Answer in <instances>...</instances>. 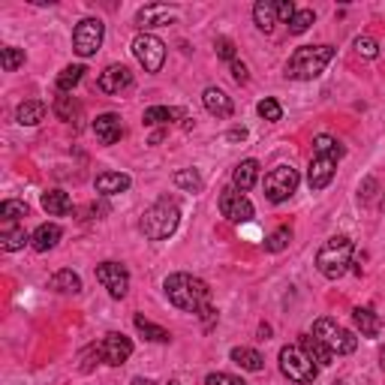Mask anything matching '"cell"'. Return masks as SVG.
I'll list each match as a JSON object with an SVG mask.
<instances>
[{
  "instance_id": "cell-9",
  "label": "cell",
  "mask_w": 385,
  "mask_h": 385,
  "mask_svg": "<svg viewBox=\"0 0 385 385\" xmlns=\"http://www.w3.org/2000/svg\"><path fill=\"white\" fill-rule=\"evenodd\" d=\"M103 36H106V24L99 19H84L79 21L76 34H73V49L81 54V58H91V54L99 51L103 46Z\"/></svg>"
},
{
  "instance_id": "cell-44",
  "label": "cell",
  "mask_w": 385,
  "mask_h": 385,
  "mask_svg": "<svg viewBox=\"0 0 385 385\" xmlns=\"http://www.w3.org/2000/svg\"><path fill=\"white\" fill-rule=\"evenodd\" d=\"M232 79H235L238 84H247V79H250V76H247V66L235 61V64H232Z\"/></svg>"
},
{
  "instance_id": "cell-11",
  "label": "cell",
  "mask_w": 385,
  "mask_h": 385,
  "mask_svg": "<svg viewBox=\"0 0 385 385\" xmlns=\"http://www.w3.org/2000/svg\"><path fill=\"white\" fill-rule=\"evenodd\" d=\"M96 280L109 289L111 298H124L130 292V271H126L121 262H103L96 265Z\"/></svg>"
},
{
  "instance_id": "cell-38",
  "label": "cell",
  "mask_w": 385,
  "mask_h": 385,
  "mask_svg": "<svg viewBox=\"0 0 385 385\" xmlns=\"http://www.w3.org/2000/svg\"><path fill=\"white\" fill-rule=\"evenodd\" d=\"M313 21H316V12H313V9H298V12H295V19L289 21V34H295V36H298V34H304Z\"/></svg>"
},
{
  "instance_id": "cell-6",
  "label": "cell",
  "mask_w": 385,
  "mask_h": 385,
  "mask_svg": "<svg viewBox=\"0 0 385 385\" xmlns=\"http://www.w3.org/2000/svg\"><path fill=\"white\" fill-rule=\"evenodd\" d=\"M280 370H283V376L286 379L301 382V385L313 382L316 374H319V367L307 359L301 346H283L280 349Z\"/></svg>"
},
{
  "instance_id": "cell-15",
  "label": "cell",
  "mask_w": 385,
  "mask_h": 385,
  "mask_svg": "<svg viewBox=\"0 0 385 385\" xmlns=\"http://www.w3.org/2000/svg\"><path fill=\"white\" fill-rule=\"evenodd\" d=\"M94 133H96V139L103 141V145H115V141H121V136H124L121 115H115V111H106V115H99V118L94 121Z\"/></svg>"
},
{
  "instance_id": "cell-17",
  "label": "cell",
  "mask_w": 385,
  "mask_h": 385,
  "mask_svg": "<svg viewBox=\"0 0 385 385\" xmlns=\"http://www.w3.org/2000/svg\"><path fill=\"white\" fill-rule=\"evenodd\" d=\"M298 346H301V349H304V355H307V359H310L313 364H316V367H328V364H331V361H334V352H331V349H328V346L322 344V340H319V337H313V334L301 337V344H298Z\"/></svg>"
},
{
  "instance_id": "cell-5",
  "label": "cell",
  "mask_w": 385,
  "mask_h": 385,
  "mask_svg": "<svg viewBox=\"0 0 385 385\" xmlns=\"http://www.w3.org/2000/svg\"><path fill=\"white\" fill-rule=\"evenodd\" d=\"M313 337H319L334 355H349V352H355V346H359V337L331 316H322V319L313 322Z\"/></svg>"
},
{
  "instance_id": "cell-36",
  "label": "cell",
  "mask_w": 385,
  "mask_h": 385,
  "mask_svg": "<svg viewBox=\"0 0 385 385\" xmlns=\"http://www.w3.org/2000/svg\"><path fill=\"white\" fill-rule=\"evenodd\" d=\"M0 64H4L6 73H12V69H19V66L24 64V49H16V46L0 49Z\"/></svg>"
},
{
  "instance_id": "cell-26",
  "label": "cell",
  "mask_w": 385,
  "mask_h": 385,
  "mask_svg": "<svg viewBox=\"0 0 385 385\" xmlns=\"http://www.w3.org/2000/svg\"><path fill=\"white\" fill-rule=\"evenodd\" d=\"M27 241H31V235L24 232V226H4V232H0V247H4L6 253H16V250H21Z\"/></svg>"
},
{
  "instance_id": "cell-33",
  "label": "cell",
  "mask_w": 385,
  "mask_h": 385,
  "mask_svg": "<svg viewBox=\"0 0 385 385\" xmlns=\"http://www.w3.org/2000/svg\"><path fill=\"white\" fill-rule=\"evenodd\" d=\"M172 181H175V187L187 190V193H199V190H202V178H199L196 169H181V172L172 175Z\"/></svg>"
},
{
  "instance_id": "cell-8",
  "label": "cell",
  "mask_w": 385,
  "mask_h": 385,
  "mask_svg": "<svg viewBox=\"0 0 385 385\" xmlns=\"http://www.w3.org/2000/svg\"><path fill=\"white\" fill-rule=\"evenodd\" d=\"M133 54H136V61L145 66V73H160L166 64V42L156 39L154 34H139L133 39Z\"/></svg>"
},
{
  "instance_id": "cell-37",
  "label": "cell",
  "mask_w": 385,
  "mask_h": 385,
  "mask_svg": "<svg viewBox=\"0 0 385 385\" xmlns=\"http://www.w3.org/2000/svg\"><path fill=\"white\" fill-rule=\"evenodd\" d=\"M0 217H4L6 223H16V220L27 217V205L24 202H16V199H6V202L0 205Z\"/></svg>"
},
{
  "instance_id": "cell-39",
  "label": "cell",
  "mask_w": 385,
  "mask_h": 385,
  "mask_svg": "<svg viewBox=\"0 0 385 385\" xmlns=\"http://www.w3.org/2000/svg\"><path fill=\"white\" fill-rule=\"evenodd\" d=\"M256 111H259V118H265V121H271V124L283 118V109H280V103H277V99H271V96H265L262 103L256 106Z\"/></svg>"
},
{
  "instance_id": "cell-42",
  "label": "cell",
  "mask_w": 385,
  "mask_h": 385,
  "mask_svg": "<svg viewBox=\"0 0 385 385\" xmlns=\"http://www.w3.org/2000/svg\"><path fill=\"white\" fill-rule=\"evenodd\" d=\"M214 49H217V54H220V58L223 61H229V64H235V46H232V39H217V42H214Z\"/></svg>"
},
{
  "instance_id": "cell-22",
  "label": "cell",
  "mask_w": 385,
  "mask_h": 385,
  "mask_svg": "<svg viewBox=\"0 0 385 385\" xmlns=\"http://www.w3.org/2000/svg\"><path fill=\"white\" fill-rule=\"evenodd\" d=\"M352 319H355V328H359L364 337H379L382 319H379L370 307H355V310H352Z\"/></svg>"
},
{
  "instance_id": "cell-49",
  "label": "cell",
  "mask_w": 385,
  "mask_h": 385,
  "mask_svg": "<svg viewBox=\"0 0 385 385\" xmlns=\"http://www.w3.org/2000/svg\"><path fill=\"white\" fill-rule=\"evenodd\" d=\"M382 208H385V199H382Z\"/></svg>"
},
{
  "instance_id": "cell-18",
  "label": "cell",
  "mask_w": 385,
  "mask_h": 385,
  "mask_svg": "<svg viewBox=\"0 0 385 385\" xmlns=\"http://www.w3.org/2000/svg\"><path fill=\"white\" fill-rule=\"evenodd\" d=\"M202 103H205V109L211 111V115H217V118H232V111H235V103L220 88H208L202 94Z\"/></svg>"
},
{
  "instance_id": "cell-30",
  "label": "cell",
  "mask_w": 385,
  "mask_h": 385,
  "mask_svg": "<svg viewBox=\"0 0 385 385\" xmlns=\"http://www.w3.org/2000/svg\"><path fill=\"white\" fill-rule=\"evenodd\" d=\"M175 118H184V111H178V109H169V106H151V109H145V121L148 126H160V124H172Z\"/></svg>"
},
{
  "instance_id": "cell-31",
  "label": "cell",
  "mask_w": 385,
  "mask_h": 385,
  "mask_svg": "<svg viewBox=\"0 0 385 385\" xmlns=\"http://www.w3.org/2000/svg\"><path fill=\"white\" fill-rule=\"evenodd\" d=\"M313 154H328V156H344L346 154V148L340 145V141L334 139V136H316L313 139Z\"/></svg>"
},
{
  "instance_id": "cell-43",
  "label": "cell",
  "mask_w": 385,
  "mask_h": 385,
  "mask_svg": "<svg viewBox=\"0 0 385 385\" xmlns=\"http://www.w3.org/2000/svg\"><path fill=\"white\" fill-rule=\"evenodd\" d=\"M295 12H298V9H295V4H289V0H280V4H277V19H280V21L289 24V21L295 19Z\"/></svg>"
},
{
  "instance_id": "cell-40",
  "label": "cell",
  "mask_w": 385,
  "mask_h": 385,
  "mask_svg": "<svg viewBox=\"0 0 385 385\" xmlns=\"http://www.w3.org/2000/svg\"><path fill=\"white\" fill-rule=\"evenodd\" d=\"M355 51H359L361 58H376V54H379V42L370 39V36H359V39H355Z\"/></svg>"
},
{
  "instance_id": "cell-35",
  "label": "cell",
  "mask_w": 385,
  "mask_h": 385,
  "mask_svg": "<svg viewBox=\"0 0 385 385\" xmlns=\"http://www.w3.org/2000/svg\"><path fill=\"white\" fill-rule=\"evenodd\" d=\"M289 241H292V229H289V226H280L277 232H271V235H268L265 250L280 253V250H286V247H289Z\"/></svg>"
},
{
  "instance_id": "cell-25",
  "label": "cell",
  "mask_w": 385,
  "mask_h": 385,
  "mask_svg": "<svg viewBox=\"0 0 385 385\" xmlns=\"http://www.w3.org/2000/svg\"><path fill=\"white\" fill-rule=\"evenodd\" d=\"M42 208H46L51 217H66V214L73 211V202H69V196L64 190H49L42 196Z\"/></svg>"
},
{
  "instance_id": "cell-16",
  "label": "cell",
  "mask_w": 385,
  "mask_h": 385,
  "mask_svg": "<svg viewBox=\"0 0 385 385\" xmlns=\"http://www.w3.org/2000/svg\"><path fill=\"white\" fill-rule=\"evenodd\" d=\"M256 181H259V163H256V160H244V163L235 166V172H232V187H235L238 193L253 190Z\"/></svg>"
},
{
  "instance_id": "cell-32",
  "label": "cell",
  "mask_w": 385,
  "mask_h": 385,
  "mask_svg": "<svg viewBox=\"0 0 385 385\" xmlns=\"http://www.w3.org/2000/svg\"><path fill=\"white\" fill-rule=\"evenodd\" d=\"M84 79V66L81 64H76V66H66L64 73L58 76V91L61 94H69L73 88H79V81Z\"/></svg>"
},
{
  "instance_id": "cell-45",
  "label": "cell",
  "mask_w": 385,
  "mask_h": 385,
  "mask_svg": "<svg viewBox=\"0 0 385 385\" xmlns=\"http://www.w3.org/2000/svg\"><path fill=\"white\" fill-rule=\"evenodd\" d=\"M226 139H229V141H244L247 130H244V126H235V130H229V136H226Z\"/></svg>"
},
{
  "instance_id": "cell-12",
  "label": "cell",
  "mask_w": 385,
  "mask_h": 385,
  "mask_svg": "<svg viewBox=\"0 0 385 385\" xmlns=\"http://www.w3.org/2000/svg\"><path fill=\"white\" fill-rule=\"evenodd\" d=\"M130 355H133V340L124 337V334H118V331L106 334L103 344H99V359H103L106 364H111V367L124 364L126 359H130Z\"/></svg>"
},
{
  "instance_id": "cell-23",
  "label": "cell",
  "mask_w": 385,
  "mask_h": 385,
  "mask_svg": "<svg viewBox=\"0 0 385 385\" xmlns=\"http://www.w3.org/2000/svg\"><path fill=\"white\" fill-rule=\"evenodd\" d=\"M169 19H172V9H169L166 4H151L145 9H139V27H156V24H166Z\"/></svg>"
},
{
  "instance_id": "cell-14",
  "label": "cell",
  "mask_w": 385,
  "mask_h": 385,
  "mask_svg": "<svg viewBox=\"0 0 385 385\" xmlns=\"http://www.w3.org/2000/svg\"><path fill=\"white\" fill-rule=\"evenodd\" d=\"M130 84H133V73H130V66H124V64L106 66L96 79V88L106 91V94H121V91L130 88Z\"/></svg>"
},
{
  "instance_id": "cell-27",
  "label": "cell",
  "mask_w": 385,
  "mask_h": 385,
  "mask_svg": "<svg viewBox=\"0 0 385 385\" xmlns=\"http://www.w3.org/2000/svg\"><path fill=\"white\" fill-rule=\"evenodd\" d=\"M232 361L241 364L244 370H250V374H259V370L265 367L262 352H256V349H250V346H235V349H232Z\"/></svg>"
},
{
  "instance_id": "cell-13",
  "label": "cell",
  "mask_w": 385,
  "mask_h": 385,
  "mask_svg": "<svg viewBox=\"0 0 385 385\" xmlns=\"http://www.w3.org/2000/svg\"><path fill=\"white\" fill-rule=\"evenodd\" d=\"M334 172H337V156H328V154H313L310 160V172H307V184L310 190H325L328 184L334 181Z\"/></svg>"
},
{
  "instance_id": "cell-3",
  "label": "cell",
  "mask_w": 385,
  "mask_h": 385,
  "mask_svg": "<svg viewBox=\"0 0 385 385\" xmlns=\"http://www.w3.org/2000/svg\"><path fill=\"white\" fill-rule=\"evenodd\" d=\"M352 238L346 235H334V238H328L325 244L319 247L316 253V268H319V274L328 277V280H337V277H344L346 274V268L352 262Z\"/></svg>"
},
{
  "instance_id": "cell-28",
  "label": "cell",
  "mask_w": 385,
  "mask_h": 385,
  "mask_svg": "<svg viewBox=\"0 0 385 385\" xmlns=\"http://www.w3.org/2000/svg\"><path fill=\"white\" fill-rule=\"evenodd\" d=\"M51 289L64 292V295H76V292H81V277L76 274V271L64 268V271H58V274L51 277Z\"/></svg>"
},
{
  "instance_id": "cell-46",
  "label": "cell",
  "mask_w": 385,
  "mask_h": 385,
  "mask_svg": "<svg viewBox=\"0 0 385 385\" xmlns=\"http://www.w3.org/2000/svg\"><path fill=\"white\" fill-rule=\"evenodd\" d=\"M133 385H154V382H151V379H141V376H136V379H133Z\"/></svg>"
},
{
  "instance_id": "cell-48",
  "label": "cell",
  "mask_w": 385,
  "mask_h": 385,
  "mask_svg": "<svg viewBox=\"0 0 385 385\" xmlns=\"http://www.w3.org/2000/svg\"><path fill=\"white\" fill-rule=\"evenodd\" d=\"M169 385H181V382H169Z\"/></svg>"
},
{
  "instance_id": "cell-47",
  "label": "cell",
  "mask_w": 385,
  "mask_h": 385,
  "mask_svg": "<svg viewBox=\"0 0 385 385\" xmlns=\"http://www.w3.org/2000/svg\"><path fill=\"white\" fill-rule=\"evenodd\" d=\"M379 359H382V370H385V349H382V352H379Z\"/></svg>"
},
{
  "instance_id": "cell-24",
  "label": "cell",
  "mask_w": 385,
  "mask_h": 385,
  "mask_svg": "<svg viewBox=\"0 0 385 385\" xmlns=\"http://www.w3.org/2000/svg\"><path fill=\"white\" fill-rule=\"evenodd\" d=\"M42 118H46V103H39V99H27L16 109V121L21 126H36Z\"/></svg>"
},
{
  "instance_id": "cell-4",
  "label": "cell",
  "mask_w": 385,
  "mask_h": 385,
  "mask_svg": "<svg viewBox=\"0 0 385 385\" xmlns=\"http://www.w3.org/2000/svg\"><path fill=\"white\" fill-rule=\"evenodd\" d=\"M331 58H334L331 46H301V49H295V54L289 58L286 76L298 79V81H313L328 64H331Z\"/></svg>"
},
{
  "instance_id": "cell-1",
  "label": "cell",
  "mask_w": 385,
  "mask_h": 385,
  "mask_svg": "<svg viewBox=\"0 0 385 385\" xmlns=\"http://www.w3.org/2000/svg\"><path fill=\"white\" fill-rule=\"evenodd\" d=\"M166 298L172 301L178 310H187V313H199L202 307L211 304V289L202 277H193V274H169L166 283Z\"/></svg>"
},
{
  "instance_id": "cell-2",
  "label": "cell",
  "mask_w": 385,
  "mask_h": 385,
  "mask_svg": "<svg viewBox=\"0 0 385 385\" xmlns=\"http://www.w3.org/2000/svg\"><path fill=\"white\" fill-rule=\"evenodd\" d=\"M181 223V208L175 199H156V202L145 211V217H141V232H145L148 241H166L169 235H175Z\"/></svg>"
},
{
  "instance_id": "cell-19",
  "label": "cell",
  "mask_w": 385,
  "mask_h": 385,
  "mask_svg": "<svg viewBox=\"0 0 385 385\" xmlns=\"http://www.w3.org/2000/svg\"><path fill=\"white\" fill-rule=\"evenodd\" d=\"M130 175H124V172H103V175H96V193H103V196H115V193H124V190H130Z\"/></svg>"
},
{
  "instance_id": "cell-7",
  "label": "cell",
  "mask_w": 385,
  "mask_h": 385,
  "mask_svg": "<svg viewBox=\"0 0 385 385\" xmlns=\"http://www.w3.org/2000/svg\"><path fill=\"white\" fill-rule=\"evenodd\" d=\"M298 172L292 166H277V169H271V172L265 175V199L268 202H274V205H280V202H286V199L298 190Z\"/></svg>"
},
{
  "instance_id": "cell-10",
  "label": "cell",
  "mask_w": 385,
  "mask_h": 385,
  "mask_svg": "<svg viewBox=\"0 0 385 385\" xmlns=\"http://www.w3.org/2000/svg\"><path fill=\"white\" fill-rule=\"evenodd\" d=\"M220 214L229 223H250L253 220V205L244 193H238L235 187H226L220 193Z\"/></svg>"
},
{
  "instance_id": "cell-20",
  "label": "cell",
  "mask_w": 385,
  "mask_h": 385,
  "mask_svg": "<svg viewBox=\"0 0 385 385\" xmlns=\"http://www.w3.org/2000/svg\"><path fill=\"white\" fill-rule=\"evenodd\" d=\"M61 241V226L58 223H42L39 229L31 235V247L36 250V253H49L54 244Z\"/></svg>"
},
{
  "instance_id": "cell-21",
  "label": "cell",
  "mask_w": 385,
  "mask_h": 385,
  "mask_svg": "<svg viewBox=\"0 0 385 385\" xmlns=\"http://www.w3.org/2000/svg\"><path fill=\"white\" fill-rule=\"evenodd\" d=\"M253 21L256 27H259L262 34H274V27H277V4H271V0H259V4L253 6Z\"/></svg>"
},
{
  "instance_id": "cell-41",
  "label": "cell",
  "mask_w": 385,
  "mask_h": 385,
  "mask_svg": "<svg viewBox=\"0 0 385 385\" xmlns=\"http://www.w3.org/2000/svg\"><path fill=\"white\" fill-rule=\"evenodd\" d=\"M205 385H247V382L232 376V374H208L205 376Z\"/></svg>"
},
{
  "instance_id": "cell-34",
  "label": "cell",
  "mask_w": 385,
  "mask_h": 385,
  "mask_svg": "<svg viewBox=\"0 0 385 385\" xmlns=\"http://www.w3.org/2000/svg\"><path fill=\"white\" fill-rule=\"evenodd\" d=\"M79 111L81 109H79V103L73 96H58V99H54V115H58L61 121H76Z\"/></svg>"
},
{
  "instance_id": "cell-29",
  "label": "cell",
  "mask_w": 385,
  "mask_h": 385,
  "mask_svg": "<svg viewBox=\"0 0 385 385\" xmlns=\"http://www.w3.org/2000/svg\"><path fill=\"white\" fill-rule=\"evenodd\" d=\"M133 322H136V331H139L141 337H145V340H154V344H169V340H172V334H169L166 328L154 325L151 319H145V316H141V313H139V316H136Z\"/></svg>"
}]
</instances>
